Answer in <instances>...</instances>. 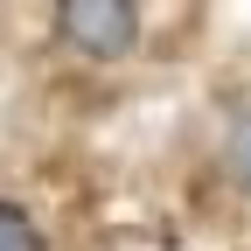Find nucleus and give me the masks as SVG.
Wrapping results in <instances>:
<instances>
[{
  "label": "nucleus",
  "mask_w": 251,
  "mask_h": 251,
  "mask_svg": "<svg viewBox=\"0 0 251 251\" xmlns=\"http://www.w3.org/2000/svg\"><path fill=\"white\" fill-rule=\"evenodd\" d=\"M49 28L77 63H126L140 56L147 0H49Z\"/></svg>",
  "instance_id": "obj_1"
},
{
  "label": "nucleus",
  "mask_w": 251,
  "mask_h": 251,
  "mask_svg": "<svg viewBox=\"0 0 251 251\" xmlns=\"http://www.w3.org/2000/svg\"><path fill=\"white\" fill-rule=\"evenodd\" d=\"M0 251H56L49 244V224L28 202H14V196H0Z\"/></svg>",
  "instance_id": "obj_2"
},
{
  "label": "nucleus",
  "mask_w": 251,
  "mask_h": 251,
  "mask_svg": "<svg viewBox=\"0 0 251 251\" xmlns=\"http://www.w3.org/2000/svg\"><path fill=\"white\" fill-rule=\"evenodd\" d=\"M224 175H230V188L251 196V112L230 126V140H224Z\"/></svg>",
  "instance_id": "obj_3"
}]
</instances>
